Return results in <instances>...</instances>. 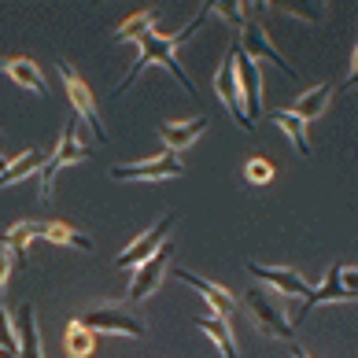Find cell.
Wrapping results in <instances>:
<instances>
[{"label": "cell", "mask_w": 358, "mask_h": 358, "mask_svg": "<svg viewBox=\"0 0 358 358\" xmlns=\"http://www.w3.org/2000/svg\"><path fill=\"white\" fill-rule=\"evenodd\" d=\"M236 48L241 45H229V52H225V59H222V67H218V74H215V92H218V100L225 103V111H229L236 122H241V129H255L248 122V115H244V100H241V89H236Z\"/></svg>", "instance_id": "8"}, {"label": "cell", "mask_w": 358, "mask_h": 358, "mask_svg": "<svg viewBox=\"0 0 358 358\" xmlns=\"http://www.w3.org/2000/svg\"><path fill=\"white\" fill-rule=\"evenodd\" d=\"M244 307L251 310V317H255V325H259L266 336L296 343V333H292L288 317H285V310H281V299H277V292H270V288H259V285H255V288H248V292H244Z\"/></svg>", "instance_id": "3"}, {"label": "cell", "mask_w": 358, "mask_h": 358, "mask_svg": "<svg viewBox=\"0 0 358 358\" xmlns=\"http://www.w3.org/2000/svg\"><path fill=\"white\" fill-rule=\"evenodd\" d=\"M59 78H63V85H67V96H71V108L78 115V122H89L92 137H96L100 144H108V129H103V122H100V111H96V100H92L89 82L71 67L67 59H59Z\"/></svg>", "instance_id": "4"}, {"label": "cell", "mask_w": 358, "mask_h": 358, "mask_svg": "<svg viewBox=\"0 0 358 358\" xmlns=\"http://www.w3.org/2000/svg\"><path fill=\"white\" fill-rule=\"evenodd\" d=\"M340 85H314V89H307L303 96L292 103V115L296 118H303V122H314V118H322L325 115V108H329V100H333V92H336Z\"/></svg>", "instance_id": "19"}, {"label": "cell", "mask_w": 358, "mask_h": 358, "mask_svg": "<svg viewBox=\"0 0 358 358\" xmlns=\"http://www.w3.org/2000/svg\"><path fill=\"white\" fill-rule=\"evenodd\" d=\"M0 71H4L15 85L22 89H34L37 96H48V82H45V74L41 67H37L34 59H22V56H11V59H0Z\"/></svg>", "instance_id": "16"}, {"label": "cell", "mask_w": 358, "mask_h": 358, "mask_svg": "<svg viewBox=\"0 0 358 358\" xmlns=\"http://www.w3.org/2000/svg\"><path fill=\"white\" fill-rule=\"evenodd\" d=\"M192 325L215 340V348L222 351V358H236V336H233L229 322H222L218 314H200V317H192Z\"/></svg>", "instance_id": "20"}, {"label": "cell", "mask_w": 358, "mask_h": 358, "mask_svg": "<svg viewBox=\"0 0 358 358\" xmlns=\"http://www.w3.org/2000/svg\"><path fill=\"white\" fill-rule=\"evenodd\" d=\"M92 348H96V343H92V333H85L78 322H71V329H67V355L71 358H89Z\"/></svg>", "instance_id": "23"}, {"label": "cell", "mask_w": 358, "mask_h": 358, "mask_svg": "<svg viewBox=\"0 0 358 358\" xmlns=\"http://www.w3.org/2000/svg\"><path fill=\"white\" fill-rule=\"evenodd\" d=\"M270 122L285 129L288 141L296 144V152H299L303 159H310V141H307V122H303V118H296L288 108H281V111H273V115H270Z\"/></svg>", "instance_id": "22"}, {"label": "cell", "mask_w": 358, "mask_h": 358, "mask_svg": "<svg viewBox=\"0 0 358 358\" xmlns=\"http://www.w3.org/2000/svg\"><path fill=\"white\" fill-rule=\"evenodd\" d=\"M181 174H185V166L174 152H159L155 159H137V163H126V166H111L115 181H170Z\"/></svg>", "instance_id": "6"}, {"label": "cell", "mask_w": 358, "mask_h": 358, "mask_svg": "<svg viewBox=\"0 0 358 358\" xmlns=\"http://www.w3.org/2000/svg\"><path fill=\"white\" fill-rule=\"evenodd\" d=\"M207 15L210 11L203 8V11H196L192 15V22L185 26V30H178V34H159L155 30V19H159V8H148V11H137V15H129L122 26H118V41H137V48H141V56H137V63L129 67V74L122 78V85H118V92H126L129 85L137 82V78L144 74V67H163L166 74H174L178 82H181V89L189 92V96H200L196 92V85H192V78L185 74V67H181V59H178V48L185 45V41H192V34L200 30V26L207 22Z\"/></svg>", "instance_id": "1"}, {"label": "cell", "mask_w": 358, "mask_h": 358, "mask_svg": "<svg viewBox=\"0 0 358 358\" xmlns=\"http://www.w3.org/2000/svg\"><path fill=\"white\" fill-rule=\"evenodd\" d=\"M292 351H296V358H307V355H303V351H299V348H296V343H292Z\"/></svg>", "instance_id": "27"}, {"label": "cell", "mask_w": 358, "mask_h": 358, "mask_svg": "<svg viewBox=\"0 0 358 358\" xmlns=\"http://www.w3.org/2000/svg\"><path fill=\"white\" fill-rule=\"evenodd\" d=\"M78 325L85 329V333H111V336H134V340H144V322L137 314H129L122 307H96V310H85V314H78L74 317Z\"/></svg>", "instance_id": "5"}, {"label": "cell", "mask_w": 358, "mask_h": 358, "mask_svg": "<svg viewBox=\"0 0 358 358\" xmlns=\"http://www.w3.org/2000/svg\"><path fill=\"white\" fill-rule=\"evenodd\" d=\"M45 159H48V152H37V148H26L15 159H8L4 170H0V189H8V185H15V181H26L30 174H41Z\"/></svg>", "instance_id": "18"}, {"label": "cell", "mask_w": 358, "mask_h": 358, "mask_svg": "<svg viewBox=\"0 0 358 358\" xmlns=\"http://www.w3.org/2000/svg\"><path fill=\"white\" fill-rule=\"evenodd\" d=\"M170 229H174V215H163V218H159V222L152 225V229H148V233H141L137 241L129 244V248L122 251V255H118V266H122V270H137L141 262H148V259L155 255V251L166 244Z\"/></svg>", "instance_id": "11"}, {"label": "cell", "mask_w": 358, "mask_h": 358, "mask_svg": "<svg viewBox=\"0 0 358 358\" xmlns=\"http://www.w3.org/2000/svg\"><path fill=\"white\" fill-rule=\"evenodd\" d=\"M178 277V281H185V285H192L200 296L207 299V307H210V314H218L222 322H233L236 317V299L225 292L222 285H215V281H207V277H196V273H189V270H170Z\"/></svg>", "instance_id": "15"}, {"label": "cell", "mask_w": 358, "mask_h": 358, "mask_svg": "<svg viewBox=\"0 0 358 358\" xmlns=\"http://www.w3.org/2000/svg\"><path fill=\"white\" fill-rule=\"evenodd\" d=\"M0 358H15V351H4V348H0Z\"/></svg>", "instance_id": "26"}, {"label": "cell", "mask_w": 358, "mask_h": 358, "mask_svg": "<svg viewBox=\"0 0 358 358\" xmlns=\"http://www.w3.org/2000/svg\"><path fill=\"white\" fill-rule=\"evenodd\" d=\"M340 273H343V262H333V266H329V273H325V281L310 292V299H303V307H299V314H296V325L307 322V314L317 310L322 303H351V299L358 296V292H351L348 285H343Z\"/></svg>", "instance_id": "12"}, {"label": "cell", "mask_w": 358, "mask_h": 358, "mask_svg": "<svg viewBox=\"0 0 358 358\" xmlns=\"http://www.w3.org/2000/svg\"><path fill=\"white\" fill-rule=\"evenodd\" d=\"M89 155H92L89 144L78 137V118H71V122L63 126L59 141H56V152H48L41 174H37V181H41V200H45V203L52 200V189H56V174H59V170L71 166V163H85Z\"/></svg>", "instance_id": "2"}, {"label": "cell", "mask_w": 358, "mask_h": 358, "mask_svg": "<svg viewBox=\"0 0 358 358\" xmlns=\"http://www.w3.org/2000/svg\"><path fill=\"white\" fill-rule=\"evenodd\" d=\"M236 89H241L248 122L255 126L259 118H262V67H259L255 59H248L241 48H236Z\"/></svg>", "instance_id": "10"}, {"label": "cell", "mask_w": 358, "mask_h": 358, "mask_svg": "<svg viewBox=\"0 0 358 358\" xmlns=\"http://www.w3.org/2000/svg\"><path fill=\"white\" fill-rule=\"evenodd\" d=\"M15 340H19V348H15V358H45V343H41V329H37V307L30 299L19 303V310H15Z\"/></svg>", "instance_id": "14"}, {"label": "cell", "mask_w": 358, "mask_h": 358, "mask_svg": "<svg viewBox=\"0 0 358 358\" xmlns=\"http://www.w3.org/2000/svg\"><path fill=\"white\" fill-rule=\"evenodd\" d=\"M244 178H248L251 185H270V178H273V166L266 163V159H251L248 170H244Z\"/></svg>", "instance_id": "25"}, {"label": "cell", "mask_w": 358, "mask_h": 358, "mask_svg": "<svg viewBox=\"0 0 358 358\" xmlns=\"http://www.w3.org/2000/svg\"><path fill=\"white\" fill-rule=\"evenodd\" d=\"M4 163H8V159H4V155H0V170H4Z\"/></svg>", "instance_id": "28"}, {"label": "cell", "mask_w": 358, "mask_h": 358, "mask_svg": "<svg viewBox=\"0 0 358 358\" xmlns=\"http://www.w3.org/2000/svg\"><path fill=\"white\" fill-rule=\"evenodd\" d=\"M248 273L255 277V281H262L270 292H277V296L310 299V292H314L296 270H285V266H259V262H248Z\"/></svg>", "instance_id": "13"}, {"label": "cell", "mask_w": 358, "mask_h": 358, "mask_svg": "<svg viewBox=\"0 0 358 358\" xmlns=\"http://www.w3.org/2000/svg\"><path fill=\"white\" fill-rule=\"evenodd\" d=\"M170 255H174V251H170V241H166L148 262H141V266L134 270V281H129V288H126V299L129 303H144L159 285H163V277L170 270Z\"/></svg>", "instance_id": "9"}, {"label": "cell", "mask_w": 358, "mask_h": 358, "mask_svg": "<svg viewBox=\"0 0 358 358\" xmlns=\"http://www.w3.org/2000/svg\"><path fill=\"white\" fill-rule=\"evenodd\" d=\"M241 52H244V56L248 59H266V63H277V67H281L288 78L292 74H296V71H292L288 67V63H285V56H281V52H277L273 48V41H270V34L266 30H262V26H259V19H255V4H248V22L241 26Z\"/></svg>", "instance_id": "7"}, {"label": "cell", "mask_w": 358, "mask_h": 358, "mask_svg": "<svg viewBox=\"0 0 358 358\" xmlns=\"http://www.w3.org/2000/svg\"><path fill=\"white\" fill-rule=\"evenodd\" d=\"M207 11H215V15H222L229 26H236V30H241V26L248 22V4H233V0H218V4H210Z\"/></svg>", "instance_id": "24"}, {"label": "cell", "mask_w": 358, "mask_h": 358, "mask_svg": "<svg viewBox=\"0 0 358 358\" xmlns=\"http://www.w3.org/2000/svg\"><path fill=\"white\" fill-rule=\"evenodd\" d=\"M41 241H52V244H59V248H74V251H92L89 236L71 229L67 222H41Z\"/></svg>", "instance_id": "21"}, {"label": "cell", "mask_w": 358, "mask_h": 358, "mask_svg": "<svg viewBox=\"0 0 358 358\" xmlns=\"http://www.w3.org/2000/svg\"><path fill=\"white\" fill-rule=\"evenodd\" d=\"M203 129H207V118H189V122H163V126H159V137H163V144H166L170 152H185V148H192V144L203 137Z\"/></svg>", "instance_id": "17"}]
</instances>
